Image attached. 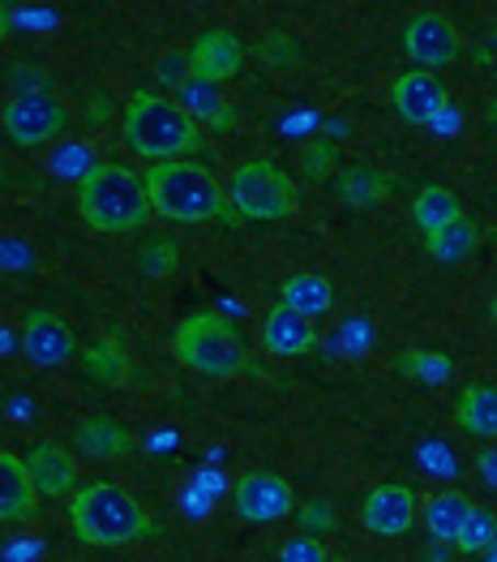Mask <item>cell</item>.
<instances>
[{"label": "cell", "mask_w": 497, "mask_h": 562, "mask_svg": "<svg viewBox=\"0 0 497 562\" xmlns=\"http://www.w3.org/2000/svg\"><path fill=\"white\" fill-rule=\"evenodd\" d=\"M231 206L240 220H287L296 215V181L274 159H249L231 177Z\"/></svg>", "instance_id": "8992f818"}, {"label": "cell", "mask_w": 497, "mask_h": 562, "mask_svg": "<svg viewBox=\"0 0 497 562\" xmlns=\"http://www.w3.org/2000/svg\"><path fill=\"white\" fill-rule=\"evenodd\" d=\"M78 215L94 233H137L150 215L146 177L129 164H91L78 181Z\"/></svg>", "instance_id": "3957f363"}, {"label": "cell", "mask_w": 497, "mask_h": 562, "mask_svg": "<svg viewBox=\"0 0 497 562\" xmlns=\"http://www.w3.org/2000/svg\"><path fill=\"white\" fill-rule=\"evenodd\" d=\"M459 215H463V202L442 186L420 189V193L411 198V224H416L420 233H438V228L454 224Z\"/></svg>", "instance_id": "7402d4cb"}, {"label": "cell", "mask_w": 497, "mask_h": 562, "mask_svg": "<svg viewBox=\"0 0 497 562\" xmlns=\"http://www.w3.org/2000/svg\"><path fill=\"white\" fill-rule=\"evenodd\" d=\"M476 240H481L476 224H472L467 215H459V220H454V224H447V228L425 233V249H429L438 262H463V258L476 249Z\"/></svg>", "instance_id": "603a6c76"}, {"label": "cell", "mask_w": 497, "mask_h": 562, "mask_svg": "<svg viewBox=\"0 0 497 562\" xmlns=\"http://www.w3.org/2000/svg\"><path fill=\"white\" fill-rule=\"evenodd\" d=\"M489 314H494V323H497V296H494V305H489Z\"/></svg>", "instance_id": "8d00e7d4"}, {"label": "cell", "mask_w": 497, "mask_h": 562, "mask_svg": "<svg viewBox=\"0 0 497 562\" xmlns=\"http://www.w3.org/2000/svg\"><path fill=\"white\" fill-rule=\"evenodd\" d=\"M454 425L467 438H497V382H472L454 404Z\"/></svg>", "instance_id": "e0dca14e"}, {"label": "cell", "mask_w": 497, "mask_h": 562, "mask_svg": "<svg viewBox=\"0 0 497 562\" xmlns=\"http://www.w3.org/2000/svg\"><path fill=\"white\" fill-rule=\"evenodd\" d=\"M177 103H181L193 121H211L215 130H231V121H236L231 108L224 103V94H219V82H206L197 74H189L181 87H177Z\"/></svg>", "instance_id": "d6986e66"}, {"label": "cell", "mask_w": 497, "mask_h": 562, "mask_svg": "<svg viewBox=\"0 0 497 562\" xmlns=\"http://www.w3.org/2000/svg\"><path fill=\"white\" fill-rule=\"evenodd\" d=\"M189 74H197V78H206V82H231L240 69H245V44L224 31V26H211V31H202L193 47H189Z\"/></svg>", "instance_id": "7c38bea8"}, {"label": "cell", "mask_w": 497, "mask_h": 562, "mask_svg": "<svg viewBox=\"0 0 497 562\" xmlns=\"http://www.w3.org/2000/svg\"><path fill=\"white\" fill-rule=\"evenodd\" d=\"M22 352L39 370H60L82 348H78V330L69 327L65 314H56V310H31L22 318Z\"/></svg>", "instance_id": "ba28073f"}, {"label": "cell", "mask_w": 497, "mask_h": 562, "mask_svg": "<svg viewBox=\"0 0 497 562\" xmlns=\"http://www.w3.org/2000/svg\"><path fill=\"white\" fill-rule=\"evenodd\" d=\"M0 125L18 150H39L69 130V112L56 94H13L0 112Z\"/></svg>", "instance_id": "52a82bcc"}, {"label": "cell", "mask_w": 497, "mask_h": 562, "mask_svg": "<svg viewBox=\"0 0 497 562\" xmlns=\"http://www.w3.org/2000/svg\"><path fill=\"white\" fill-rule=\"evenodd\" d=\"M335 159H339V146L330 138H314L305 146V155H301V172H305L309 181H321V177L335 172Z\"/></svg>", "instance_id": "4dcf8cb0"}, {"label": "cell", "mask_w": 497, "mask_h": 562, "mask_svg": "<svg viewBox=\"0 0 497 562\" xmlns=\"http://www.w3.org/2000/svg\"><path fill=\"white\" fill-rule=\"evenodd\" d=\"M231 503H236V516L245 524H279L296 512V498H292V485L283 481V472L271 469H258V472H245L231 490Z\"/></svg>", "instance_id": "9c48e42d"}, {"label": "cell", "mask_w": 497, "mask_h": 562, "mask_svg": "<svg viewBox=\"0 0 497 562\" xmlns=\"http://www.w3.org/2000/svg\"><path fill=\"white\" fill-rule=\"evenodd\" d=\"M494 541H497V512L472 503V512L463 516L459 532H454V550L467 554V559H485V550H489Z\"/></svg>", "instance_id": "cb8c5ba5"}, {"label": "cell", "mask_w": 497, "mask_h": 562, "mask_svg": "<svg viewBox=\"0 0 497 562\" xmlns=\"http://www.w3.org/2000/svg\"><path fill=\"white\" fill-rule=\"evenodd\" d=\"M150 211L172 224H206V220H231L224 202V189L211 168L193 159H163L146 172Z\"/></svg>", "instance_id": "277c9868"}, {"label": "cell", "mask_w": 497, "mask_h": 562, "mask_svg": "<svg viewBox=\"0 0 497 562\" xmlns=\"http://www.w3.org/2000/svg\"><path fill=\"white\" fill-rule=\"evenodd\" d=\"M279 301H283L287 310L305 314V318H321V314L335 305V283L326 280V276H317V271H296V276L283 280Z\"/></svg>", "instance_id": "ffe728a7"}, {"label": "cell", "mask_w": 497, "mask_h": 562, "mask_svg": "<svg viewBox=\"0 0 497 562\" xmlns=\"http://www.w3.org/2000/svg\"><path fill=\"white\" fill-rule=\"evenodd\" d=\"M386 177L382 172H373L369 164H352V168H343L339 172V198L348 202V206H373L377 198H386Z\"/></svg>", "instance_id": "484cf974"}, {"label": "cell", "mask_w": 497, "mask_h": 562, "mask_svg": "<svg viewBox=\"0 0 497 562\" xmlns=\"http://www.w3.org/2000/svg\"><path fill=\"white\" fill-rule=\"evenodd\" d=\"M172 352L181 366L206 378H231L249 366L245 339L224 314H189L172 335Z\"/></svg>", "instance_id": "5b68a950"}, {"label": "cell", "mask_w": 497, "mask_h": 562, "mask_svg": "<svg viewBox=\"0 0 497 562\" xmlns=\"http://www.w3.org/2000/svg\"><path fill=\"white\" fill-rule=\"evenodd\" d=\"M78 357H82V366H87V374H91L94 382H125V374H129V357H125V348H121L116 335L91 344V348L78 352Z\"/></svg>", "instance_id": "d4e9b609"}, {"label": "cell", "mask_w": 497, "mask_h": 562, "mask_svg": "<svg viewBox=\"0 0 497 562\" xmlns=\"http://www.w3.org/2000/svg\"><path fill=\"white\" fill-rule=\"evenodd\" d=\"M476 469H481V476H485V485H494V490H497V447H489V451H481Z\"/></svg>", "instance_id": "836d02e7"}, {"label": "cell", "mask_w": 497, "mask_h": 562, "mask_svg": "<svg viewBox=\"0 0 497 562\" xmlns=\"http://www.w3.org/2000/svg\"><path fill=\"white\" fill-rule=\"evenodd\" d=\"M391 103L407 125H438L451 112V91L433 69H404L391 82Z\"/></svg>", "instance_id": "8fae6325"}, {"label": "cell", "mask_w": 497, "mask_h": 562, "mask_svg": "<svg viewBox=\"0 0 497 562\" xmlns=\"http://www.w3.org/2000/svg\"><path fill=\"white\" fill-rule=\"evenodd\" d=\"M125 146L142 159H150V164H163V159L197 155L206 146V138H202V125L177 99L134 91L125 103Z\"/></svg>", "instance_id": "7a4b0ae2"}, {"label": "cell", "mask_w": 497, "mask_h": 562, "mask_svg": "<svg viewBox=\"0 0 497 562\" xmlns=\"http://www.w3.org/2000/svg\"><path fill=\"white\" fill-rule=\"evenodd\" d=\"M4 35H9V4L0 0V40H4Z\"/></svg>", "instance_id": "e575fe53"}, {"label": "cell", "mask_w": 497, "mask_h": 562, "mask_svg": "<svg viewBox=\"0 0 497 562\" xmlns=\"http://www.w3.org/2000/svg\"><path fill=\"white\" fill-rule=\"evenodd\" d=\"M39 490L31 481L26 460H18L13 451H0V524H26L35 516Z\"/></svg>", "instance_id": "2e32d148"}, {"label": "cell", "mask_w": 497, "mask_h": 562, "mask_svg": "<svg viewBox=\"0 0 497 562\" xmlns=\"http://www.w3.org/2000/svg\"><path fill=\"white\" fill-rule=\"evenodd\" d=\"M26 469H31V481L44 498H65L78 490V460L60 442H35L26 456Z\"/></svg>", "instance_id": "9a60e30c"}, {"label": "cell", "mask_w": 497, "mask_h": 562, "mask_svg": "<svg viewBox=\"0 0 497 562\" xmlns=\"http://www.w3.org/2000/svg\"><path fill=\"white\" fill-rule=\"evenodd\" d=\"M399 35H404V52L411 56V65H420V69H447L463 52L454 22L442 18V13H433V9L411 13Z\"/></svg>", "instance_id": "30bf717a"}, {"label": "cell", "mask_w": 497, "mask_h": 562, "mask_svg": "<svg viewBox=\"0 0 497 562\" xmlns=\"http://www.w3.org/2000/svg\"><path fill=\"white\" fill-rule=\"evenodd\" d=\"M274 559L279 562H326L330 559V550L321 546V537H296V541L279 546V550H274Z\"/></svg>", "instance_id": "1f68e13d"}, {"label": "cell", "mask_w": 497, "mask_h": 562, "mask_svg": "<svg viewBox=\"0 0 497 562\" xmlns=\"http://www.w3.org/2000/svg\"><path fill=\"white\" fill-rule=\"evenodd\" d=\"M301 524H305V532H317V537H326V532H335V512H330V503H309L305 512H301Z\"/></svg>", "instance_id": "d6a6232c"}, {"label": "cell", "mask_w": 497, "mask_h": 562, "mask_svg": "<svg viewBox=\"0 0 497 562\" xmlns=\"http://www.w3.org/2000/svg\"><path fill=\"white\" fill-rule=\"evenodd\" d=\"M262 348H267L271 357H305V352H314L317 348L314 318L287 310L283 301L271 305L267 318H262Z\"/></svg>", "instance_id": "5bb4252c"}, {"label": "cell", "mask_w": 497, "mask_h": 562, "mask_svg": "<svg viewBox=\"0 0 497 562\" xmlns=\"http://www.w3.org/2000/svg\"><path fill=\"white\" fill-rule=\"evenodd\" d=\"M472 512V498L463 494V490H433L429 498H425V528H429V537L433 541H454V532H459V524L463 516Z\"/></svg>", "instance_id": "44dd1931"}, {"label": "cell", "mask_w": 497, "mask_h": 562, "mask_svg": "<svg viewBox=\"0 0 497 562\" xmlns=\"http://www.w3.org/2000/svg\"><path fill=\"white\" fill-rule=\"evenodd\" d=\"M4 4H18V0H4Z\"/></svg>", "instance_id": "74e56055"}, {"label": "cell", "mask_w": 497, "mask_h": 562, "mask_svg": "<svg viewBox=\"0 0 497 562\" xmlns=\"http://www.w3.org/2000/svg\"><path fill=\"white\" fill-rule=\"evenodd\" d=\"M4 87L13 94H52V74H47L44 65H35V60H18V65H9L4 69Z\"/></svg>", "instance_id": "83f0119b"}, {"label": "cell", "mask_w": 497, "mask_h": 562, "mask_svg": "<svg viewBox=\"0 0 497 562\" xmlns=\"http://www.w3.org/2000/svg\"><path fill=\"white\" fill-rule=\"evenodd\" d=\"M416 464L429 472V476H438V481H459V460L451 456V447L438 442V438L416 447Z\"/></svg>", "instance_id": "f1b7e54d"}, {"label": "cell", "mask_w": 497, "mask_h": 562, "mask_svg": "<svg viewBox=\"0 0 497 562\" xmlns=\"http://www.w3.org/2000/svg\"><path fill=\"white\" fill-rule=\"evenodd\" d=\"M399 370L416 374V382H429V386H442L451 378V361L442 352H407L399 361Z\"/></svg>", "instance_id": "f546056e"}, {"label": "cell", "mask_w": 497, "mask_h": 562, "mask_svg": "<svg viewBox=\"0 0 497 562\" xmlns=\"http://www.w3.org/2000/svg\"><path fill=\"white\" fill-rule=\"evenodd\" d=\"M361 524L373 537H404L416 524V490L399 485V481H386L377 485L361 507Z\"/></svg>", "instance_id": "4fadbf2b"}, {"label": "cell", "mask_w": 497, "mask_h": 562, "mask_svg": "<svg viewBox=\"0 0 497 562\" xmlns=\"http://www.w3.org/2000/svg\"><path fill=\"white\" fill-rule=\"evenodd\" d=\"M485 559H489V562H497V541H494V546H489V550H485Z\"/></svg>", "instance_id": "d590c367"}, {"label": "cell", "mask_w": 497, "mask_h": 562, "mask_svg": "<svg viewBox=\"0 0 497 562\" xmlns=\"http://www.w3.org/2000/svg\"><path fill=\"white\" fill-rule=\"evenodd\" d=\"M74 447H82L94 460H125L134 451V434L112 417H87L82 425H74Z\"/></svg>", "instance_id": "ac0fdd59"}, {"label": "cell", "mask_w": 497, "mask_h": 562, "mask_svg": "<svg viewBox=\"0 0 497 562\" xmlns=\"http://www.w3.org/2000/svg\"><path fill=\"white\" fill-rule=\"evenodd\" d=\"M177 262H181V249H177L168 236H150V240L142 245V254H137V267H142L150 280L172 276V271H177Z\"/></svg>", "instance_id": "4316f807"}, {"label": "cell", "mask_w": 497, "mask_h": 562, "mask_svg": "<svg viewBox=\"0 0 497 562\" xmlns=\"http://www.w3.org/2000/svg\"><path fill=\"white\" fill-rule=\"evenodd\" d=\"M69 528L82 546H99V550H112V546H134L146 541L150 532V516L142 512L134 494L116 481H91V485H78L74 498H69Z\"/></svg>", "instance_id": "6da1fadb"}]
</instances>
